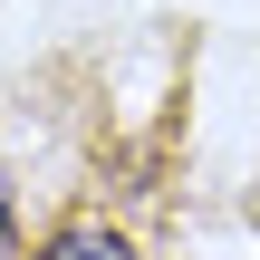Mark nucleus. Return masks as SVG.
<instances>
[{"instance_id": "obj_2", "label": "nucleus", "mask_w": 260, "mask_h": 260, "mask_svg": "<svg viewBox=\"0 0 260 260\" xmlns=\"http://www.w3.org/2000/svg\"><path fill=\"white\" fill-rule=\"evenodd\" d=\"M19 251V222H10V183H0V260Z\"/></svg>"}, {"instance_id": "obj_1", "label": "nucleus", "mask_w": 260, "mask_h": 260, "mask_svg": "<svg viewBox=\"0 0 260 260\" xmlns=\"http://www.w3.org/2000/svg\"><path fill=\"white\" fill-rule=\"evenodd\" d=\"M29 260H135V241L106 232V222H68V232H48Z\"/></svg>"}]
</instances>
